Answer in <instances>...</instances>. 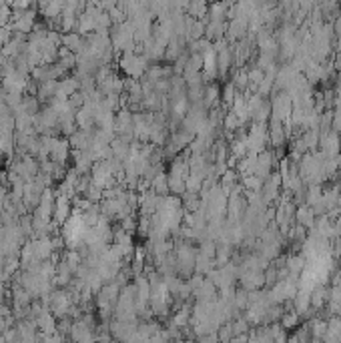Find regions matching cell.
Returning <instances> with one entry per match:
<instances>
[{
  "mask_svg": "<svg viewBox=\"0 0 341 343\" xmlns=\"http://www.w3.org/2000/svg\"><path fill=\"white\" fill-rule=\"evenodd\" d=\"M120 68L129 74V76H141L145 70H147V58L145 57H139V55H135V53H129V55H124L122 60H120Z\"/></svg>",
  "mask_w": 341,
  "mask_h": 343,
  "instance_id": "cell-1",
  "label": "cell"
},
{
  "mask_svg": "<svg viewBox=\"0 0 341 343\" xmlns=\"http://www.w3.org/2000/svg\"><path fill=\"white\" fill-rule=\"evenodd\" d=\"M70 199L66 195H58L57 201H55V211H53V217H55V223L58 225H64L68 219H70Z\"/></svg>",
  "mask_w": 341,
  "mask_h": 343,
  "instance_id": "cell-2",
  "label": "cell"
},
{
  "mask_svg": "<svg viewBox=\"0 0 341 343\" xmlns=\"http://www.w3.org/2000/svg\"><path fill=\"white\" fill-rule=\"evenodd\" d=\"M12 128L14 126H0V155H8L12 151V145H14Z\"/></svg>",
  "mask_w": 341,
  "mask_h": 343,
  "instance_id": "cell-3",
  "label": "cell"
}]
</instances>
